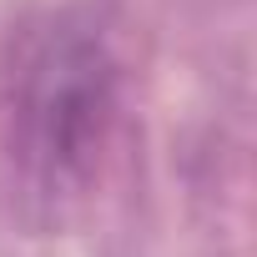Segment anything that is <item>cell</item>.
<instances>
[{
  "label": "cell",
  "mask_w": 257,
  "mask_h": 257,
  "mask_svg": "<svg viewBox=\"0 0 257 257\" xmlns=\"http://www.w3.org/2000/svg\"><path fill=\"white\" fill-rule=\"evenodd\" d=\"M111 121V61L101 36L56 26L21 66L16 137L31 172L46 182L86 177Z\"/></svg>",
  "instance_id": "cell-1"
}]
</instances>
